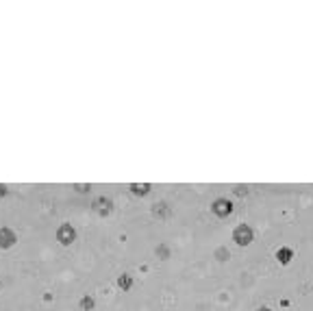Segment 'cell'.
<instances>
[{"label": "cell", "instance_id": "6da1fadb", "mask_svg": "<svg viewBox=\"0 0 313 311\" xmlns=\"http://www.w3.org/2000/svg\"><path fill=\"white\" fill-rule=\"evenodd\" d=\"M55 235H57V242L61 246H70V244L76 242V229H74L72 224H68V222H63Z\"/></svg>", "mask_w": 313, "mask_h": 311}, {"label": "cell", "instance_id": "7a4b0ae2", "mask_svg": "<svg viewBox=\"0 0 313 311\" xmlns=\"http://www.w3.org/2000/svg\"><path fill=\"white\" fill-rule=\"evenodd\" d=\"M233 239H235L239 246H248L252 239H255V231L248 224H237L235 231H233Z\"/></svg>", "mask_w": 313, "mask_h": 311}, {"label": "cell", "instance_id": "3957f363", "mask_svg": "<svg viewBox=\"0 0 313 311\" xmlns=\"http://www.w3.org/2000/svg\"><path fill=\"white\" fill-rule=\"evenodd\" d=\"M211 211L216 213L218 218H226V216H231L233 213V202L228 201V198H218V201H213Z\"/></svg>", "mask_w": 313, "mask_h": 311}, {"label": "cell", "instance_id": "277c9868", "mask_svg": "<svg viewBox=\"0 0 313 311\" xmlns=\"http://www.w3.org/2000/svg\"><path fill=\"white\" fill-rule=\"evenodd\" d=\"M16 242H18L16 231L9 229V226H2V229H0V248L7 250V248H11V246H16Z\"/></svg>", "mask_w": 313, "mask_h": 311}, {"label": "cell", "instance_id": "5b68a950", "mask_svg": "<svg viewBox=\"0 0 313 311\" xmlns=\"http://www.w3.org/2000/svg\"><path fill=\"white\" fill-rule=\"evenodd\" d=\"M94 209L100 216H107V213L111 211V201H107V198H98V201L94 202Z\"/></svg>", "mask_w": 313, "mask_h": 311}, {"label": "cell", "instance_id": "8992f818", "mask_svg": "<svg viewBox=\"0 0 313 311\" xmlns=\"http://www.w3.org/2000/svg\"><path fill=\"white\" fill-rule=\"evenodd\" d=\"M292 257H294V250L292 248H285V246H283V248L276 250V259L281 263H289V261H292Z\"/></svg>", "mask_w": 313, "mask_h": 311}, {"label": "cell", "instance_id": "52a82bcc", "mask_svg": "<svg viewBox=\"0 0 313 311\" xmlns=\"http://www.w3.org/2000/svg\"><path fill=\"white\" fill-rule=\"evenodd\" d=\"M118 287H120V290H124V292H129L130 287H133V276H130V274L118 276Z\"/></svg>", "mask_w": 313, "mask_h": 311}, {"label": "cell", "instance_id": "ba28073f", "mask_svg": "<svg viewBox=\"0 0 313 311\" xmlns=\"http://www.w3.org/2000/svg\"><path fill=\"white\" fill-rule=\"evenodd\" d=\"M130 192H133L135 196H146V194L150 192V185H130Z\"/></svg>", "mask_w": 313, "mask_h": 311}, {"label": "cell", "instance_id": "9c48e42d", "mask_svg": "<svg viewBox=\"0 0 313 311\" xmlns=\"http://www.w3.org/2000/svg\"><path fill=\"white\" fill-rule=\"evenodd\" d=\"M94 307H96V300L92 298V296H83L81 298V309L83 311H92Z\"/></svg>", "mask_w": 313, "mask_h": 311}, {"label": "cell", "instance_id": "30bf717a", "mask_svg": "<svg viewBox=\"0 0 313 311\" xmlns=\"http://www.w3.org/2000/svg\"><path fill=\"white\" fill-rule=\"evenodd\" d=\"M216 257L220 259V261H226V259L231 257V253H228L226 248H218V250H216Z\"/></svg>", "mask_w": 313, "mask_h": 311}, {"label": "cell", "instance_id": "8fae6325", "mask_svg": "<svg viewBox=\"0 0 313 311\" xmlns=\"http://www.w3.org/2000/svg\"><path fill=\"white\" fill-rule=\"evenodd\" d=\"M157 255H161V257H167V248H166V246H161V248H157Z\"/></svg>", "mask_w": 313, "mask_h": 311}, {"label": "cell", "instance_id": "7c38bea8", "mask_svg": "<svg viewBox=\"0 0 313 311\" xmlns=\"http://www.w3.org/2000/svg\"><path fill=\"white\" fill-rule=\"evenodd\" d=\"M4 194H7V187H4V185H0V196H4Z\"/></svg>", "mask_w": 313, "mask_h": 311}, {"label": "cell", "instance_id": "4fadbf2b", "mask_svg": "<svg viewBox=\"0 0 313 311\" xmlns=\"http://www.w3.org/2000/svg\"><path fill=\"white\" fill-rule=\"evenodd\" d=\"M257 311H270L268 307H259V309H257Z\"/></svg>", "mask_w": 313, "mask_h": 311}]
</instances>
